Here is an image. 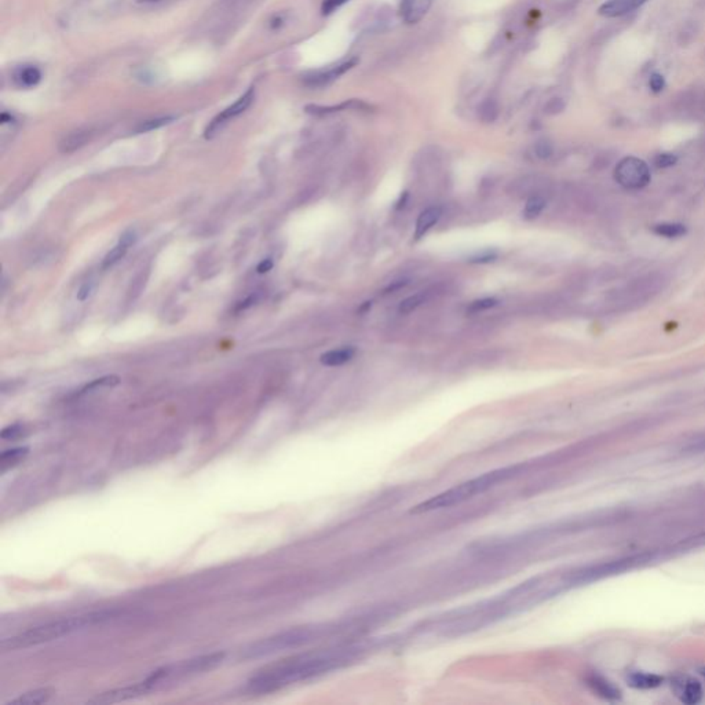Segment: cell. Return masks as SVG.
I'll use <instances>...</instances> for the list:
<instances>
[{
    "label": "cell",
    "instance_id": "1",
    "mask_svg": "<svg viewBox=\"0 0 705 705\" xmlns=\"http://www.w3.org/2000/svg\"><path fill=\"white\" fill-rule=\"evenodd\" d=\"M357 649L336 648L326 651H309L283 660L259 671L248 680L247 689L251 693H271L285 686L319 677L331 670L346 664Z\"/></svg>",
    "mask_w": 705,
    "mask_h": 705
},
{
    "label": "cell",
    "instance_id": "2",
    "mask_svg": "<svg viewBox=\"0 0 705 705\" xmlns=\"http://www.w3.org/2000/svg\"><path fill=\"white\" fill-rule=\"evenodd\" d=\"M112 617V612H95V613H88V615H81V616H72V617H65L59 619L55 622L42 624L37 627L28 628L25 631L3 639L0 644L1 651H18V649H28L32 646L43 645L57 641L62 636H68L73 632L82 631L88 627H93L95 624L102 623L105 620H109Z\"/></svg>",
    "mask_w": 705,
    "mask_h": 705
},
{
    "label": "cell",
    "instance_id": "3",
    "mask_svg": "<svg viewBox=\"0 0 705 705\" xmlns=\"http://www.w3.org/2000/svg\"><path fill=\"white\" fill-rule=\"evenodd\" d=\"M521 467H507V468H500L494 470L492 473H487L481 477L468 480L463 482L461 485H456L454 488L448 489L434 497L415 506L410 510V514H423V513H430L435 510H442L454 506H459L461 503L473 499L477 494H481L487 492L490 488L496 487L500 482L507 481L509 478L514 477L519 473Z\"/></svg>",
    "mask_w": 705,
    "mask_h": 705
},
{
    "label": "cell",
    "instance_id": "4",
    "mask_svg": "<svg viewBox=\"0 0 705 705\" xmlns=\"http://www.w3.org/2000/svg\"><path fill=\"white\" fill-rule=\"evenodd\" d=\"M323 632L324 628L320 627H300L284 631L248 646L244 651V658H259L278 651L294 649L316 641L323 635Z\"/></svg>",
    "mask_w": 705,
    "mask_h": 705
},
{
    "label": "cell",
    "instance_id": "5",
    "mask_svg": "<svg viewBox=\"0 0 705 705\" xmlns=\"http://www.w3.org/2000/svg\"><path fill=\"white\" fill-rule=\"evenodd\" d=\"M615 178L625 189H642L651 182V170L644 160L628 156L616 165Z\"/></svg>",
    "mask_w": 705,
    "mask_h": 705
},
{
    "label": "cell",
    "instance_id": "6",
    "mask_svg": "<svg viewBox=\"0 0 705 705\" xmlns=\"http://www.w3.org/2000/svg\"><path fill=\"white\" fill-rule=\"evenodd\" d=\"M254 98H255V88H254V87H249V88L245 91L244 94H243V95H242V97H240V98H239V100H237L233 105H230V107H227V108L225 109L223 112H220V113L218 114L217 117H215V119H214V120L208 124V127L206 129L204 136H206L207 139H211L213 136L217 134L219 130H222V129H223V126H225L227 122H230L232 119H235V117L240 116L242 113H244L245 110L251 107V104H252Z\"/></svg>",
    "mask_w": 705,
    "mask_h": 705
},
{
    "label": "cell",
    "instance_id": "7",
    "mask_svg": "<svg viewBox=\"0 0 705 705\" xmlns=\"http://www.w3.org/2000/svg\"><path fill=\"white\" fill-rule=\"evenodd\" d=\"M358 64V58L352 57V58H349L335 66H331L328 69H321V71H316L307 76L303 78V83L310 87V88H323V87H326L329 85L331 83L338 81L340 76H343L346 72L352 71V68Z\"/></svg>",
    "mask_w": 705,
    "mask_h": 705
},
{
    "label": "cell",
    "instance_id": "8",
    "mask_svg": "<svg viewBox=\"0 0 705 705\" xmlns=\"http://www.w3.org/2000/svg\"><path fill=\"white\" fill-rule=\"evenodd\" d=\"M671 686L674 689L675 696L683 704H697L703 699V687H701L700 682L696 679L687 678V677L674 679Z\"/></svg>",
    "mask_w": 705,
    "mask_h": 705
},
{
    "label": "cell",
    "instance_id": "9",
    "mask_svg": "<svg viewBox=\"0 0 705 705\" xmlns=\"http://www.w3.org/2000/svg\"><path fill=\"white\" fill-rule=\"evenodd\" d=\"M433 0H401L400 16L408 25L417 24L429 13Z\"/></svg>",
    "mask_w": 705,
    "mask_h": 705
},
{
    "label": "cell",
    "instance_id": "10",
    "mask_svg": "<svg viewBox=\"0 0 705 705\" xmlns=\"http://www.w3.org/2000/svg\"><path fill=\"white\" fill-rule=\"evenodd\" d=\"M55 689L53 687H42V689H35L21 694L20 697L11 700L8 704L11 705H36L45 704L50 701L54 697Z\"/></svg>",
    "mask_w": 705,
    "mask_h": 705
},
{
    "label": "cell",
    "instance_id": "11",
    "mask_svg": "<svg viewBox=\"0 0 705 705\" xmlns=\"http://www.w3.org/2000/svg\"><path fill=\"white\" fill-rule=\"evenodd\" d=\"M587 685L591 687L594 693L605 700H617L622 697V692L609 680L600 678L597 675H591L587 678Z\"/></svg>",
    "mask_w": 705,
    "mask_h": 705
},
{
    "label": "cell",
    "instance_id": "12",
    "mask_svg": "<svg viewBox=\"0 0 705 705\" xmlns=\"http://www.w3.org/2000/svg\"><path fill=\"white\" fill-rule=\"evenodd\" d=\"M42 81V72L33 65H24L16 69L14 82L21 88H33Z\"/></svg>",
    "mask_w": 705,
    "mask_h": 705
},
{
    "label": "cell",
    "instance_id": "13",
    "mask_svg": "<svg viewBox=\"0 0 705 705\" xmlns=\"http://www.w3.org/2000/svg\"><path fill=\"white\" fill-rule=\"evenodd\" d=\"M632 10H635L632 0H609L599 7L598 13L602 17L615 18V17L624 16Z\"/></svg>",
    "mask_w": 705,
    "mask_h": 705
},
{
    "label": "cell",
    "instance_id": "14",
    "mask_svg": "<svg viewBox=\"0 0 705 705\" xmlns=\"http://www.w3.org/2000/svg\"><path fill=\"white\" fill-rule=\"evenodd\" d=\"M441 217V210L438 207H430L425 210L416 222V229H415V239L423 237Z\"/></svg>",
    "mask_w": 705,
    "mask_h": 705
},
{
    "label": "cell",
    "instance_id": "15",
    "mask_svg": "<svg viewBox=\"0 0 705 705\" xmlns=\"http://www.w3.org/2000/svg\"><path fill=\"white\" fill-rule=\"evenodd\" d=\"M348 109H368V105H367V104H364L362 101L350 100V101H346V102H343V104L333 105V107L309 105V107H306V112H307V113H310V114H314V116H326V114L336 113V112H342V110H348Z\"/></svg>",
    "mask_w": 705,
    "mask_h": 705
},
{
    "label": "cell",
    "instance_id": "16",
    "mask_svg": "<svg viewBox=\"0 0 705 705\" xmlns=\"http://www.w3.org/2000/svg\"><path fill=\"white\" fill-rule=\"evenodd\" d=\"M651 230L654 235L664 237V239H679L687 233L686 226L683 223H677V222L657 223L653 226Z\"/></svg>",
    "mask_w": 705,
    "mask_h": 705
},
{
    "label": "cell",
    "instance_id": "17",
    "mask_svg": "<svg viewBox=\"0 0 705 705\" xmlns=\"http://www.w3.org/2000/svg\"><path fill=\"white\" fill-rule=\"evenodd\" d=\"M664 679L654 674H644V673H634L631 674L627 682L631 687L635 689H656L660 685H663Z\"/></svg>",
    "mask_w": 705,
    "mask_h": 705
},
{
    "label": "cell",
    "instance_id": "18",
    "mask_svg": "<svg viewBox=\"0 0 705 705\" xmlns=\"http://www.w3.org/2000/svg\"><path fill=\"white\" fill-rule=\"evenodd\" d=\"M28 452H29L28 448H14L3 452L0 456V471L6 473L7 470L20 464L27 458Z\"/></svg>",
    "mask_w": 705,
    "mask_h": 705
},
{
    "label": "cell",
    "instance_id": "19",
    "mask_svg": "<svg viewBox=\"0 0 705 705\" xmlns=\"http://www.w3.org/2000/svg\"><path fill=\"white\" fill-rule=\"evenodd\" d=\"M352 357H354V349L346 348V349L332 350V352L323 354L320 361L326 367H339V365H343L348 361H350Z\"/></svg>",
    "mask_w": 705,
    "mask_h": 705
},
{
    "label": "cell",
    "instance_id": "20",
    "mask_svg": "<svg viewBox=\"0 0 705 705\" xmlns=\"http://www.w3.org/2000/svg\"><path fill=\"white\" fill-rule=\"evenodd\" d=\"M88 139H90V133L88 131H76V133L66 136L61 142L59 149H61V152H73V150H76V149H79L81 146H83Z\"/></svg>",
    "mask_w": 705,
    "mask_h": 705
},
{
    "label": "cell",
    "instance_id": "21",
    "mask_svg": "<svg viewBox=\"0 0 705 705\" xmlns=\"http://www.w3.org/2000/svg\"><path fill=\"white\" fill-rule=\"evenodd\" d=\"M478 116L484 123L494 122L499 116V104L492 98H487L478 108Z\"/></svg>",
    "mask_w": 705,
    "mask_h": 705
},
{
    "label": "cell",
    "instance_id": "22",
    "mask_svg": "<svg viewBox=\"0 0 705 705\" xmlns=\"http://www.w3.org/2000/svg\"><path fill=\"white\" fill-rule=\"evenodd\" d=\"M544 207H545V201L542 196H533L526 201V206L523 210V217L528 220H532L542 214Z\"/></svg>",
    "mask_w": 705,
    "mask_h": 705
},
{
    "label": "cell",
    "instance_id": "23",
    "mask_svg": "<svg viewBox=\"0 0 705 705\" xmlns=\"http://www.w3.org/2000/svg\"><path fill=\"white\" fill-rule=\"evenodd\" d=\"M127 251H129V245L119 242V244L116 245L114 248H112L108 254H107V256L104 258V261H102V269L105 271V269L112 268L113 265H116L127 254Z\"/></svg>",
    "mask_w": 705,
    "mask_h": 705
},
{
    "label": "cell",
    "instance_id": "24",
    "mask_svg": "<svg viewBox=\"0 0 705 705\" xmlns=\"http://www.w3.org/2000/svg\"><path fill=\"white\" fill-rule=\"evenodd\" d=\"M175 120L174 116H163V117H156V119H150V120H146L143 123H141L138 127L136 129V133H148V131H153V130H158L160 127H164L170 123H172Z\"/></svg>",
    "mask_w": 705,
    "mask_h": 705
},
{
    "label": "cell",
    "instance_id": "25",
    "mask_svg": "<svg viewBox=\"0 0 705 705\" xmlns=\"http://www.w3.org/2000/svg\"><path fill=\"white\" fill-rule=\"evenodd\" d=\"M120 383V379L119 377H114V375H110V377H104L101 379L93 380L90 383H87L81 391V394H87V393H91L94 390H98L101 387H113L116 384Z\"/></svg>",
    "mask_w": 705,
    "mask_h": 705
},
{
    "label": "cell",
    "instance_id": "26",
    "mask_svg": "<svg viewBox=\"0 0 705 705\" xmlns=\"http://www.w3.org/2000/svg\"><path fill=\"white\" fill-rule=\"evenodd\" d=\"M425 294H416V295H412L409 298L405 299L401 302L400 304V312L404 313V314H408L413 310H416L423 302H425Z\"/></svg>",
    "mask_w": 705,
    "mask_h": 705
},
{
    "label": "cell",
    "instance_id": "27",
    "mask_svg": "<svg viewBox=\"0 0 705 705\" xmlns=\"http://www.w3.org/2000/svg\"><path fill=\"white\" fill-rule=\"evenodd\" d=\"M677 160H678L677 156L673 153H660L654 158L653 162L657 168H668L677 163Z\"/></svg>",
    "mask_w": 705,
    "mask_h": 705
},
{
    "label": "cell",
    "instance_id": "28",
    "mask_svg": "<svg viewBox=\"0 0 705 705\" xmlns=\"http://www.w3.org/2000/svg\"><path fill=\"white\" fill-rule=\"evenodd\" d=\"M554 149H552V145L548 142V141H539L535 146V153L539 159L542 160H545L548 158H551Z\"/></svg>",
    "mask_w": 705,
    "mask_h": 705
},
{
    "label": "cell",
    "instance_id": "29",
    "mask_svg": "<svg viewBox=\"0 0 705 705\" xmlns=\"http://www.w3.org/2000/svg\"><path fill=\"white\" fill-rule=\"evenodd\" d=\"M496 304H497V300H496V299H480V300L473 302L468 310H470V312H474V313H478V312H482V310H488V309L493 307V306H496Z\"/></svg>",
    "mask_w": 705,
    "mask_h": 705
},
{
    "label": "cell",
    "instance_id": "30",
    "mask_svg": "<svg viewBox=\"0 0 705 705\" xmlns=\"http://www.w3.org/2000/svg\"><path fill=\"white\" fill-rule=\"evenodd\" d=\"M23 433H24V426H21V425H11V426L6 427L1 432V438L3 439H16V438L21 437Z\"/></svg>",
    "mask_w": 705,
    "mask_h": 705
},
{
    "label": "cell",
    "instance_id": "31",
    "mask_svg": "<svg viewBox=\"0 0 705 705\" xmlns=\"http://www.w3.org/2000/svg\"><path fill=\"white\" fill-rule=\"evenodd\" d=\"M348 1L350 0H324L323 6H321V11H323V16H329L332 14L333 11H336L339 7H342L343 4H346Z\"/></svg>",
    "mask_w": 705,
    "mask_h": 705
},
{
    "label": "cell",
    "instance_id": "32",
    "mask_svg": "<svg viewBox=\"0 0 705 705\" xmlns=\"http://www.w3.org/2000/svg\"><path fill=\"white\" fill-rule=\"evenodd\" d=\"M649 85H651V91L653 93H661L665 87V79L663 75L660 73H653L651 76V82H649Z\"/></svg>",
    "mask_w": 705,
    "mask_h": 705
},
{
    "label": "cell",
    "instance_id": "33",
    "mask_svg": "<svg viewBox=\"0 0 705 705\" xmlns=\"http://www.w3.org/2000/svg\"><path fill=\"white\" fill-rule=\"evenodd\" d=\"M565 108V104L561 98H552L547 105H545V112L548 114H557L559 112H562Z\"/></svg>",
    "mask_w": 705,
    "mask_h": 705
},
{
    "label": "cell",
    "instance_id": "34",
    "mask_svg": "<svg viewBox=\"0 0 705 705\" xmlns=\"http://www.w3.org/2000/svg\"><path fill=\"white\" fill-rule=\"evenodd\" d=\"M93 290H94V284H93L91 281L84 283L82 285V288H81V290H79V292H78V299H79V300H82V302L83 300H85V299L88 298V297L91 295Z\"/></svg>",
    "mask_w": 705,
    "mask_h": 705
},
{
    "label": "cell",
    "instance_id": "35",
    "mask_svg": "<svg viewBox=\"0 0 705 705\" xmlns=\"http://www.w3.org/2000/svg\"><path fill=\"white\" fill-rule=\"evenodd\" d=\"M119 242H122V243H124V244L131 247V245L134 244L136 242V232H134V230H127V232H124V233L120 236V240H119Z\"/></svg>",
    "mask_w": 705,
    "mask_h": 705
},
{
    "label": "cell",
    "instance_id": "36",
    "mask_svg": "<svg viewBox=\"0 0 705 705\" xmlns=\"http://www.w3.org/2000/svg\"><path fill=\"white\" fill-rule=\"evenodd\" d=\"M271 269H273V261H271V259H269V258H268V259H263V261H262V262H261V263L258 265V268H256V271H258L259 274H265V273L271 271Z\"/></svg>",
    "mask_w": 705,
    "mask_h": 705
},
{
    "label": "cell",
    "instance_id": "37",
    "mask_svg": "<svg viewBox=\"0 0 705 705\" xmlns=\"http://www.w3.org/2000/svg\"><path fill=\"white\" fill-rule=\"evenodd\" d=\"M494 258H496V255H494V254H489L488 252V254H485V255H481V256H478V258L473 259V262H480V263H484V262H490V261H493Z\"/></svg>",
    "mask_w": 705,
    "mask_h": 705
},
{
    "label": "cell",
    "instance_id": "38",
    "mask_svg": "<svg viewBox=\"0 0 705 705\" xmlns=\"http://www.w3.org/2000/svg\"><path fill=\"white\" fill-rule=\"evenodd\" d=\"M646 1H649V0H632V3H634V7H635V8L642 7Z\"/></svg>",
    "mask_w": 705,
    "mask_h": 705
},
{
    "label": "cell",
    "instance_id": "39",
    "mask_svg": "<svg viewBox=\"0 0 705 705\" xmlns=\"http://www.w3.org/2000/svg\"><path fill=\"white\" fill-rule=\"evenodd\" d=\"M138 3H155V1H159V0H136Z\"/></svg>",
    "mask_w": 705,
    "mask_h": 705
},
{
    "label": "cell",
    "instance_id": "40",
    "mask_svg": "<svg viewBox=\"0 0 705 705\" xmlns=\"http://www.w3.org/2000/svg\"><path fill=\"white\" fill-rule=\"evenodd\" d=\"M700 674H701V675H703L705 678V668H701V670H700Z\"/></svg>",
    "mask_w": 705,
    "mask_h": 705
}]
</instances>
